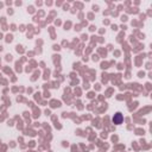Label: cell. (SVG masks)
Here are the masks:
<instances>
[{"label":"cell","mask_w":152,"mask_h":152,"mask_svg":"<svg viewBox=\"0 0 152 152\" xmlns=\"http://www.w3.org/2000/svg\"><path fill=\"white\" fill-rule=\"evenodd\" d=\"M121 121H122V115H121V113L114 114V116H113V122L116 124V125H119V124H121Z\"/></svg>","instance_id":"6da1fadb"}]
</instances>
